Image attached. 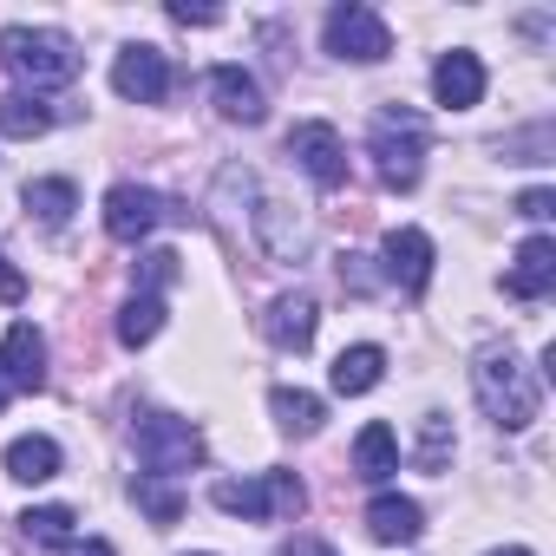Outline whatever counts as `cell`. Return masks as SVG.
Returning <instances> with one entry per match:
<instances>
[{
    "label": "cell",
    "mask_w": 556,
    "mask_h": 556,
    "mask_svg": "<svg viewBox=\"0 0 556 556\" xmlns=\"http://www.w3.org/2000/svg\"><path fill=\"white\" fill-rule=\"evenodd\" d=\"M471 393H478V406H484V419H491L497 432H523V426L543 413V387H536V374L517 361V348H478V361H471Z\"/></svg>",
    "instance_id": "cell-1"
},
{
    "label": "cell",
    "mask_w": 556,
    "mask_h": 556,
    "mask_svg": "<svg viewBox=\"0 0 556 556\" xmlns=\"http://www.w3.org/2000/svg\"><path fill=\"white\" fill-rule=\"evenodd\" d=\"M0 66L21 86H34V99H40L53 86H73L86 60H79V40L60 34V27H8L0 34Z\"/></svg>",
    "instance_id": "cell-2"
},
{
    "label": "cell",
    "mask_w": 556,
    "mask_h": 556,
    "mask_svg": "<svg viewBox=\"0 0 556 556\" xmlns=\"http://www.w3.org/2000/svg\"><path fill=\"white\" fill-rule=\"evenodd\" d=\"M426 151H432V131L419 112L406 105H380L374 125H367V157H374V177L387 190H413L426 177Z\"/></svg>",
    "instance_id": "cell-3"
},
{
    "label": "cell",
    "mask_w": 556,
    "mask_h": 556,
    "mask_svg": "<svg viewBox=\"0 0 556 556\" xmlns=\"http://www.w3.org/2000/svg\"><path fill=\"white\" fill-rule=\"evenodd\" d=\"M210 504L223 517H249V523H282V517H302L308 491L295 471H255V478H223L210 484Z\"/></svg>",
    "instance_id": "cell-4"
},
{
    "label": "cell",
    "mask_w": 556,
    "mask_h": 556,
    "mask_svg": "<svg viewBox=\"0 0 556 556\" xmlns=\"http://www.w3.org/2000/svg\"><path fill=\"white\" fill-rule=\"evenodd\" d=\"M131 439H138V465L151 478H184V471L203 465V432L177 413H138Z\"/></svg>",
    "instance_id": "cell-5"
},
{
    "label": "cell",
    "mask_w": 556,
    "mask_h": 556,
    "mask_svg": "<svg viewBox=\"0 0 556 556\" xmlns=\"http://www.w3.org/2000/svg\"><path fill=\"white\" fill-rule=\"evenodd\" d=\"M321 40H328L334 60H354V66H380L393 53V27L374 8H361V0H341V8L321 21Z\"/></svg>",
    "instance_id": "cell-6"
},
{
    "label": "cell",
    "mask_w": 556,
    "mask_h": 556,
    "mask_svg": "<svg viewBox=\"0 0 556 556\" xmlns=\"http://www.w3.org/2000/svg\"><path fill=\"white\" fill-rule=\"evenodd\" d=\"M289 164H302L308 170V184L315 190H341L348 184V144H341V131L334 125H321V118H308V125H295L289 131Z\"/></svg>",
    "instance_id": "cell-7"
},
{
    "label": "cell",
    "mask_w": 556,
    "mask_h": 556,
    "mask_svg": "<svg viewBox=\"0 0 556 556\" xmlns=\"http://www.w3.org/2000/svg\"><path fill=\"white\" fill-rule=\"evenodd\" d=\"M432 262H439V249H432L426 229H413V223L387 229V242H380V275L387 282H400L406 295H426L432 289Z\"/></svg>",
    "instance_id": "cell-8"
},
{
    "label": "cell",
    "mask_w": 556,
    "mask_h": 556,
    "mask_svg": "<svg viewBox=\"0 0 556 556\" xmlns=\"http://www.w3.org/2000/svg\"><path fill=\"white\" fill-rule=\"evenodd\" d=\"M164 216H170V203H164L151 184H112V190H105V236H112V242H131V249H138Z\"/></svg>",
    "instance_id": "cell-9"
},
{
    "label": "cell",
    "mask_w": 556,
    "mask_h": 556,
    "mask_svg": "<svg viewBox=\"0 0 556 556\" xmlns=\"http://www.w3.org/2000/svg\"><path fill=\"white\" fill-rule=\"evenodd\" d=\"M112 92L131 99V105H157V99L170 92V60H164L157 47H144V40L118 47V60H112Z\"/></svg>",
    "instance_id": "cell-10"
},
{
    "label": "cell",
    "mask_w": 556,
    "mask_h": 556,
    "mask_svg": "<svg viewBox=\"0 0 556 556\" xmlns=\"http://www.w3.org/2000/svg\"><path fill=\"white\" fill-rule=\"evenodd\" d=\"M315 328H321V302H315L308 289H295V295H275V302H268V315H262V334H268V348H282V354H302V348H315Z\"/></svg>",
    "instance_id": "cell-11"
},
{
    "label": "cell",
    "mask_w": 556,
    "mask_h": 556,
    "mask_svg": "<svg viewBox=\"0 0 556 556\" xmlns=\"http://www.w3.org/2000/svg\"><path fill=\"white\" fill-rule=\"evenodd\" d=\"M255 242L275 255V262H308V249H315V229L289 210V203H275V197H262L255 203Z\"/></svg>",
    "instance_id": "cell-12"
},
{
    "label": "cell",
    "mask_w": 556,
    "mask_h": 556,
    "mask_svg": "<svg viewBox=\"0 0 556 556\" xmlns=\"http://www.w3.org/2000/svg\"><path fill=\"white\" fill-rule=\"evenodd\" d=\"M0 374H8L14 393H40L47 387V334L34 321L8 328V341H0Z\"/></svg>",
    "instance_id": "cell-13"
},
{
    "label": "cell",
    "mask_w": 556,
    "mask_h": 556,
    "mask_svg": "<svg viewBox=\"0 0 556 556\" xmlns=\"http://www.w3.org/2000/svg\"><path fill=\"white\" fill-rule=\"evenodd\" d=\"M549 289H556V242H549V236L517 242V255H510V268H504V295H517V302H543Z\"/></svg>",
    "instance_id": "cell-14"
},
{
    "label": "cell",
    "mask_w": 556,
    "mask_h": 556,
    "mask_svg": "<svg viewBox=\"0 0 556 556\" xmlns=\"http://www.w3.org/2000/svg\"><path fill=\"white\" fill-rule=\"evenodd\" d=\"M432 99H439L445 112H471V105L484 99V60L465 53V47H452V53L432 66Z\"/></svg>",
    "instance_id": "cell-15"
},
{
    "label": "cell",
    "mask_w": 556,
    "mask_h": 556,
    "mask_svg": "<svg viewBox=\"0 0 556 556\" xmlns=\"http://www.w3.org/2000/svg\"><path fill=\"white\" fill-rule=\"evenodd\" d=\"M210 99H216V112L229 118V125H262V86H255V73H242V66H216L210 73Z\"/></svg>",
    "instance_id": "cell-16"
},
{
    "label": "cell",
    "mask_w": 556,
    "mask_h": 556,
    "mask_svg": "<svg viewBox=\"0 0 556 556\" xmlns=\"http://www.w3.org/2000/svg\"><path fill=\"white\" fill-rule=\"evenodd\" d=\"M419 530H426V510H419V497L380 491V497L367 504V536H374V543H419Z\"/></svg>",
    "instance_id": "cell-17"
},
{
    "label": "cell",
    "mask_w": 556,
    "mask_h": 556,
    "mask_svg": "<svg viewBox=\"0 0 556 556\" xmlns=\"http://www.w3.org/2000/svg\"><path fill=\"white\" fill-rule=\"evenodd\" d=\"M380 374H387V354H380L374 341H361V348H341V354H334L328 387H334L341 400H361V393H374V387H380Z\"/></svg>",
    "instance_id": "cell-18"
},
{
    "label": "cell",
    "mask_w": 556,
    "mask_h": 556,
    "mask_svg": "<svg viewBox=\"0 0 556 556\" xmlns=\"http://www.w3.org/2000/svg\"><path fill=\"white\" fill-rule=\"evenodd\" d=\"M0 465H8L14 484H47V478H60V439H47V432H21Z\"/></svg>",
    "instance_id": "cell-19"
},
{
    "label": "cell",
    "mask_w": 556,
    "mask_h": 556,
    "mask_svg": "<svg viewBox=\"0 0 556 556\" xmlns=\"http://www.w3.org/2000/svg\"><path fill=\"white\" fill-rule=\"evenodd\" d=\"M268 413H275V426H282L289 439H315V432L328 426V400H315V393H302V387H275V393H268Z\"/></svg>",
    "instance_id": "cell-20"
},
{
    "label": "cell",
    "mask_w": 556,
    "mask_h": 556,
    "mask_svg": "<svg viewBox=\"0 0 556 556\" xmlns=\"http://www.w3.org/2000/svg\"><path fill=\"white\" fill-rule=\"evenodd\" d=\"M354 471H361L367 484H387V478L400 471V432H393L387 419L361 426V439H354Z\"/></svg>",
    "instance_id": "cell-21"
},
{
    "label": "cell",
    "mask_w": 556,
    "mask_h": 556,
    "mask_svg": "<svg viewBox=\"0 0 556 556\" xmlns=\"http://www.w3.org/2000/svg\"><path fill=\"white\" fill-rule=\"evenodd\" d=\"M21 203H27L47 229H66V216L79 210V184H73V177H34V184L21 190Z\"/></svg>",
    "instance_id": "cell-22"
},
{
    "label": "cell",
    "mask_w": 556,
    "mask_h": 556,
    "mask_svg": "<svg viewBox=\"0 0 556 556\" xmlns=\"http://www.w3.org/2000/svg\"><path fill=\"white\" fill-rule=\"evenodd\" d=\"M53 105H40L34 92H8V99H0V131H8V138H47L53 131Z\"/></svg>",
    "instance_id": "cell-23"
},
{
    "label": "cell",
    "mask_w": 556,
    "mask_h": 556,
    "mask_svg": "<svg viewBox=\"0 0 556 556\" xmlns=\"http://www.w3.org/2000/svg\"><path fill=\"white\" fill-rule=\"evenodd\" d=\"M157 334H164V295H131L118 308V341L125 348H151Z\"/></svg>",
    "instance_id": "cell-24"
},
{
    "label": "cell",
    "mask_w": 556,
    "mask_h": 556,
    "mask_svg": "<svg viewBox=\"0 0 556 556\" xmlns=\"http://www.w3.org/2000/svg\"><path fill=\"white\" fill-rule=\"evenodd\" d=\"M131 497H138V510L157 523V530H170L177 517H184V491L170 484V478H151V471H138V484H131Z\"/></svg>",
    "instance_id": "cell-25"
},
{
    "label": "cell",
    "mask_w": 556,
    "mask_h": 556,
    "mask_svg": "<svg viewBox=\"0 0 556 556\" xmlns=\"http://www.w3.org/2000/svg\"><path fill=\"white\" fill-rule=\"evenodd\" d=\"M73 523H79L73 504H34V510H21V536L27 543H53L60 549V543H73Z\"/></svg>",
    "instance_id": "cell-26"
},
{
    "label": "cell",
    "mask_w": 556,
    "mask_h": 556,
    "mask_svg": "<svg viewBox=\"0 0 556 556\" xmlns=\"http://www.w3.org/2000/svg\"><path fill=\"white\" fill-rule=\"evenodd\" d=\"M419 471H445L452 465V419L445 413H419V445H413Z\"/></svg>",
    "instance_id": "cell-27"
},
{
    "label": "cell",
    "mask_w": 556,
    "mask_h": 556,
    "mask_svg": "<svg viewBox=\"0 0 556 556\" xmlns=\"http://www.w3.org/2000/svg\"><path fill=\"white\" fill-rule=\"evenodd\" d=\"M177 282V255L170 249H144L138 255V295H164Z\"/></svg>",
    "instance_id": "cell-28"
},
{
    "label": "cell",
    "mask_w": 556,
    "mask_h": 556,
    "mask_svg": "<svg viewBox=\"0 0 556 556\" xmlns=\"http://www.w3.org/2000/svg\"><path fill=\"white\" fill-rule=\"evenodd\" d=\"M549 210H556V190H523V197H517V216H523V223H543Z\"/></svg>",
    "instance_id": "cell-29"
},
{
    "label": "cell",
    "mask_w": 556,
    "mask_h": 556,
    "mask_svg": "<svg viewBox=\"0 0 556 556\" xmlns=\"http://www.w3.org/2000/svg\"><path fill=\"white\" fill-rule=\"evenodd\" d=\"M170 21H177V27H216L223 14H216V8H190V0H170Z\"/></svg>",
    "instance_id": "cell-30"
},
{
    "label": "cell",
    "mask_w": 556,
    "mask_h": 556,
    "mask_svg": "<svg viewBox=\"0 0 556 556\" xmlns=\"http://www.w3.org/2000/svg\"><path fill=\"white\" fill-rule=\"evenodd\" d=\"M27 282H21V268H8V255H0V302H21Z\"/></svg>",
    "instance_id": "cell-31"
},
{
    "label": "cell",
    "mask_w": 556,
    "mask_h": 556,
    "mask_svg": "<svg viewBox=\"0 0 556 556\" xmlns=\"http://www.w3.org/2000/svg\"><path fill=\"white\" fill-rule=\"evenodd\" d=\"M66 556H118L105 536H86V543H66Z\"/></svg>",
    "instance_id": "cell-32"
},
{
    "label": "cell",
    "mask_w": 556,
    "mask_h": 556,
    "mask_svg": "<svg viewBox=\"0 0 556 556\" xmlns=\"http://www.w3.org/2000/svg\"><path fill=\"white\" fill-rule=\"evenodd\" d=\"M282 556H328V549H321L315 536H289V549H282Z\"/></svg>",
    "instance_id": "cell-33"
},
{
    "label": "cell",
    "mask_w": 556,
    "mask_h": 556,
    "mask_svg": "<svg viewBox=\"0 0 556 556\" xmlns=\"http://www.w3.org/2000/svg\"><path fill=\"white\" fill-rule=\"evenodd\" d=\"M491 556H530V549H523V543H504V549H491Z\"/></svg>",
    "instance_id": "cell-34"
},
{
    "label": "cell",
    "mask_w": 556,
    "mask_h": 556,
    "mask_svg": "<svg viewBox=\"0 0 556 556\" xmlns=\"http://www.w3.org/2000/svg\"><path fill=\"white\" fill-rule=\"evenodd\" d=\"M8 400H14V387H8V374H0V406H8Z\"/></svg>",
    "instance_id": "cell-35"
},
{
    "label": "cell",
    "mask_w": 556,
    "mask_h": 556,
    "mask_svg": "<svg viewBox=\"0 0 556 556\" xmlns=\"http://www.w3.org/2000/svg\"><path fill=\"white\" fill-rule=\"evenodd\" d=\"M197 556H210V549H197Z\"/></svg>",
    "instance_id": "cell-36"
}]
</instances>
